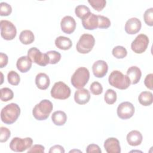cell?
<instances>
[{
  "label": "cell",
  "mask_w": 153,
  "mask_h": 153,
  "mask_svg": "<svg viewBox=\"0 0 153 153\" xmlns=\"http://www.w3.org/2000/svg\"><path fill=\"white\" fill-rule=\"evenodd\" d=\"M20 114L19 106L11 103L4 107L1 111V119L6 124H12L17 120Z\"/></svg>",
  "instance_id": "cell-1"
},
{
  "label": "cell",
  "mask_w": 153,
  "mask_h": 153,
  "mask_svg": "<svg viewBox=\"0 0 153 153\" xmlns=\"http://www.w3.org/2000/svg\"><path fill=\"white\" fill-rule=\"evenodd\" d=\"M53 108V103L47 99H44L34 106L32 110V115L37 120H45L49 117Z\"/></svg>",
  "instance_id": "cell-2"
},
{
  "label": "cell",
  "mask_w": 153,
  "mask_h": 153,
  "mask_svg": "<svg viewBox=\"0 0 153 153\" xmlns=\"http://www.w3.org/2000/svg\"><path fill=\"white\" fill-rule=\"evenodd\" d=\"M90 78V72L87 68L79 67L78 68L71 78L72 85L76 88H82L88 82Z\"/></svg>",
  "instance_id": "cell-3"
},
{
  "label": "cell",
  "mask_w": 153,
  "mask_h": 153,
  "mask_svg": "<svg viewBox=\"0 0 153 153\" xmlns=\"http://www.w3.org/2000/svg\"><path fill=\"white\" fill-rule=\"evenodd\" d=\"M109 84L118 89H127L130 85V81L127 75L119 71H113L109 76Z\"/></svg>",
  "instance_id": "cell-4"
},
{
  "label": "cell",
  "mask_w": 153,
  "mask_h": 153,
  "mask_svg": "<svg viewBox=\"0 0 153 153\" xmlns=\"http://www.w3.org/2000/svg\"><path fill=\"white\" fill-rule=\"evenodd\" d=\"M95 39L94 36L88 33L82 35L76 45L78 52L81 54H87L91 51L94 45Z\"/></svg>",
  "instance_id": "cell-5"
},
{
  "label": "cell",
  "mask_w": 153,
  "mask_h": 153,
  "mask_svg": "<svg viewBox=\"0 0 153 153\" xmlns=\"http://www.w3.org/2000/svg\"><path fill=\"white\" fill-rule=\"evenodd\" d=\"M71 93V88L62 81H58L54 83L50 91L52 97L60 100H65L69 98Z\"/></svg>",
  "instance_id": "cell-6"
},
{
  "label": "cell",
  "mask_w": 153,
  "mask_h": 153,
  "mask_svg": "<svg viewBox=\"0 0 153 153\" xmlns=\"http://www.w3.org/2000/svg\"><path fill=\"white\" fill-rule=\"evenodd\" d=\"M33 143V140L30 137L20 138L18 137H14L10 143V148L17 152H22L29 149Z\"/></svg>",
  "instance_id": "cell-7"
},
{
  "label": "cell",
  "mask_w": 153,
  "mask_h": 153,
  "mask_svg": "<svg viewBox=\"0 0 153 153\" xmlns=\"http://www.w3.org/2000/svg\"><path fill=\"white\" fill-rule=\"evenodd\" d=\"M1 35L5 40L13 39L17 34V29L14 25L10 21L2 20L0 22Z\"/></svg>",
  "instance_id": "cell-8"
},
{
  "label": "cell",
  "mask_w": 153,
  "mask_h": 153,
  "mask_svg": "<svg viewBox=\"0 0 153 153\" xmlns=\"http://www.w3.org/2000/svg\"><path fill=\"white\" fill-rule=\"evenodd\" d=\"M27 56L32 62L41 66H45L49 63V58L46 53H42L36 47H32L27 51Z\"/></svg>",
  "instance_id": "cell-9"
},
{
  "label": "cell",
  "mask_w": 153,
  "mask_h": 153,
  "mask_svg": "<svg viewBox=\"0 0 153 153\" xmlns=\"http://www.w3.org/2000/svg\"><path fill=\"white\" fill-rule=\"evenodd\" d=\"M149 44L148 37L143 33L137 35L131 44V50L137 54H141L145 51Z\"/></svg>",
  "instance_id": "cell-10"
},
{
  "label": "cell",
  "mask_w": 153,
  "mask_h": 153,
  "mask_svg": "<svg viewBox=\"0 0 153 153\" xmlns=\"http://www.w3.org/2000/svg\"><path fill=\"white\" fill-rule=\"evenodd\" d=\"M118 117L122 120L129 119L133 117L134 113V107L133 105L129 102H124L121 103L117 110Z\"/></svg>",
  "instance_id": "cell-11"
},
{
  "label": "cell",
  "mask_w": 153,
  "mask_h": 153,
  "mask_svg": "<svg viewBox=\"0 0 153 153\" xmlns=\"http://www.w3.org/2000/svg\"><path fill=\"white\" fill-rule=\"evenodd\" d=\"M108 70V66L104 60H99L95 62L92 66V71L94 75L97 78L105 76Z\"/></svg>",
  "instance_id": "cell-12"
},
{
  "label": "cell",
  "mask_w": 153,
  "mask_h": 153,
  "mask_svg": "<svg viewBox=\"0 0 153 153\" xmlns=\"http://www.w3.org/2000/svg\"><path fill=\"white\" fill-rule=\"evenodd\" d=\"M82 24L83 27L87 30H94L97 28L99 25L98 16L90 12L82 19Z\"/></svg>",
  "instance_id": "cell-13"
},
{
  "label": "cell",
  "mask_w": 153,
  "mask_h": 153,
  "mask_svg": "<svg viewBox=\"0 0 153 153\" xmlns=\"http://www.w3.org/2000/svg\"><path fill=\"white\" fill-rule=\"evenodd\" d=\"M60 26L62 30L66 33L71 34L73 33L76 28V22L75 19L70 16H65L60 22Z\"/></svg>",
  "instance_id": "cell-14"
},
{
  "label": "cell",
  "mask_w": 153,
  "mask_h": 153,
  "mask_svg": "<svg viewBox=\"0 0 153 153\" xmlns=\"http://www.w3.org/2000/svg\"><path fill=\"white\" fill-rule=\"evenodd\" d=\"M142 24L139 19L132 17L128 19L125 25V31L130 35H134L139 32L141 29Z\"/></svg>",
  "instance_id": "cell-15"
},
{
  "label": "cell",
  "mask_w": 153,
  "mask_h": 153,
  "mask_svg": "<svg viewBox=\"0 0 153 153\" xmlns=\"http://www.w3.org/2000/svg\"><path fill=\"white\" fill-rule=\"evenodd\" d=\"M104 148L108 153H120L119 140L115 137H109L104 142Z\"/></svg>",
  "instance_id": "cell-16"
},
{
  "label": "cell",
  "mask_w": 153,
  "mask_h": 153,
  "mask_svg": "<svg viewBox=\"0 0 153 153\" xmlns=\"http://www.w3.org/2000/svg\"><path fill=\"white\" fill-rule=\"evenodd\" d=\"M90 99V94L88 90L80 88L76 90L74 94L75 102L79 105H85L87 103Z\"/></svg>",
  "instance_id": "cell-17"
},
{
  "label": "cell",
  "mask_w": 153,
  "mask_h": 153,
  "mask_svg": "<svg viewBox=\"0 0 153 153\" xmlns=\"http://www.w3.org/2000/svg\"><path fill=\"white\" fill-rule=\"evenodd\" d=\"M32 63V62L30 59L27 56H24L18 59L16 62V66L20 72L25 73L30 69Z\"/></svg>",
  "instance_id": "cell-18"
},
{
  "label": "cell",
  "mask_w": 153,
  "mask_h": 153,
  "mask_svg": "<svg viewBox=\"0 0 153 153\" xmlns=\"http://www.w3.org/2000/svg\"><path fill=\"white\" fill-rule=\"evenodd\" d=\"M127 76L130 81V84H136L139 82L142 76V72L137 66H132L127 71Z\"/></svg>",
  "instance_id": "cell-19"
},
{
  "label": "cell",
  "mask_w": 153,
  "mask_h": 153,
  "mask_svg": "<svg viewBox=\"0 0 153 153\" xmlns=\"http://www.w3.org/2000/svg\"><path fill=\"white\" fill-rule=\"evenodd\" d=\"M127 141L128 143L133 146L140 145L142 142V135L141 133L137 130H132L127 135Z\"/></svg>",
  "instance_id": "cell-20"
},
{
  "label": "cell",
  "mask_w": 153,
  "mask_h": 153,
  "mask_svg": "<svg viewBox=\"0 0 153 153\" xmlns=\"http://www.w3.org/2000/svg\"><path fill=\"white\" fill-rule=\"evenodd\" d=\"M35 84L39 89L46 90L50 84V78L46 74L39 73L35 77Z\"/></svg>",
  "instance_id": "cell-21"
},
{
  "label": "cell",
  "mask_w": 153,
  "mask_h": 153,
  "mask_svg": "<svg viewBox=\"0 0 153 153\" xmlns=\"http://www.w3.org/2000/svg\"><path fill=\"white\" fill-rule=\"evenodd\" d=\"M55 45L60 50H67L71 48L72 42L69 38L63 36H60L55 39Z\"/></svg>",
  "instance_id": "cell-22"
},
{
  "label": "cell",
  "mask_w": 153,
  "mask_h": 153,
  "mask_svg": "<svg viewBox=\"0 0 153 153\" xmlns=\"http://www.w3.org/2000/svg\"><path fill=\"white\" fill-rule=\"evenodd\" d=\"M66 114L62 111H55L51 115V120L56 126H61L64 125L66 121Z\"/></svg>",
  "instance_id": "cell-23"
},
{
  "label": "cell",
  "mask_w": 153,
  "mask_h": 153,
  "mask_svg": "<svg viewBox=\"0 0 153 153\" xmlns=\"http://www.w3.org/2000/svg\"><path fill=\"white\" fill-rule=\"evenodd\" d=\"M139 103L145 106L151 105L153 102V95L150 91H144L140 93L138 97Z\"/></svg>",
  "instance_id": "cell-24"
},
{
  "label": "cell",
  "mask_w": 153,
  "mask_h": 153,
  "mask_svg": "<svg viewBox=\"0 0 153 153\" xmlns=\"http://www.w3.org/2000/svg\"><path fill=\"white\" fill-rule=\"evenodd\" d=\"M19 39L20 42L23 44H30L32 43L35 40L34 34L30 30H24L20 32Z\"/></svg>",
  "instance_id": "cell-25"
},
{
  "label": "cell",
  "mask_w": 153,
  "mask_h": 153,
  "mask_svg": "<svg viewBox=\"0 0 153 153\" xmlns=\"http://www.w3.org/2000/svg\"><path fill=\"white\" fill-rule=\"evenodd\" d=\"M117 93L112 89H108L104 95V100L108 105L114 104L117 100Z\"/></svg>",
  "instance_id": "cell-26"
},
{
  "label": "cell",
  "mask_w": 153,
  "mask_h": 153,
  "mask_svg": "<svg viewBox=\"0 0 153 153\" xmlns=\"http://www.w3.org/2000/svg\"><path fill=\"white\" fill-rule=\"evenodd\" d=\"M90 13V10L89 8L84 5H79L76 6L75 9V13L76 16L81 19H82Z\"/></svg>",
  "instance_id": "cell-27"
},
{
  "label": "cell",
  "mask_w": 153,
  "mask_h": 153,
  "mask_svg": "<svg viewBox=\"0 0 153 153\" xmlns=\"http://www.w3.org/2000/svg\"><path fill=\"white\" fill-rule=\"evenodd\" d=\"M112 55L117 59H123L127 56V51L126 48L124 47L118 45L112 49Z\"/></svg>",
  "instance_id": "cell-28"
},
{
  "label": "cell",
  "mask_w": 153,
  "mask_h": 153,
  "mask_svg": "<svg viewBox=\"0 0 153 153\" xmlns=\"http://www.w3.org/2000/svg\"><path fill=\"white\" fill-rule=\"evenodd\" d=\"M1 91V100L2 102H7L11 100L14 97V93L12 90L8 87L2 88Z\"/></svg>",
  "instance_id": "cell-29"
},
{
  "label": "cell",
  "mask_w": 153,
  "mask_h": 153,
  "mask_svg": "<svg viewBox=\"0 0 153 153\" xmlns=\"http://www.w3.org/2000/svg\"><path fill=\"white\" fill-rule=\"evenodd\" d=\"M7 79L11 85H17L20 81V77L16 71H11L8 73Z\"/></svg>",
  "instance_id": "cell-30"
},
{
  "label": "cell",
  "mask_w": 153,
  "mask_h": 153,
  "mask_svg": "<svg viewBox=\"0 0 153 153\" xmlns=\"http://www.w3.org/2000/svg\"><path fill=\"white\" fill-rule=\"evenodd\" d=\"M46 54H47V56L49 58V63L51 64V65L57 63L61 59L60 53L59 52L54 51V50L47 51L46 53Z\"/></svg>",
  "instance_id": "cell-31"
},
{
  "label": "cell",
  "mask_w": 153,
  "mask_h": 153,
  "mask_svg": "<svg viewBox=\"0 0 153 153\" xmlns=\"http://www.w3.org/2000/svg\"><path fill=\"white\" fill-rule=\"evenodd\" d=\"M88 2L96 11H101L106 5L105 0H88Z\"/></svg>",
  "instance_id": "cell-32"
},
{
  "label": "cell",
  "mask_w": 153,
  "mask_h": 153,
  "mask_svg": "<svg viewBox=\"0 0 153 153\" xmlns=\"http://www.w3.org/2000/svg\"><path fill=\"white\" fill-rule=\"evenodd\" d=\"M143 19L145 23L149 26H153V8L147 9L143 14Z\"/></svg>",
  "instance_id": "cell-33"
},
{
  "label": "cell",
  "mask_w": 153,
  "mask_h": 153,
  "mask_svg": "<svg viewBox=\"0 0 153 153\" xmlns=\"http://www.w3.org/2000/svg\"><path fill=\"white\" fill-rule=\"evenodd\" d=\"M12 12V8L8 4L2 2L0 4V15L1 16H8Z\"/></svg>",
  "instance_id": "cell-34"
},
{
  "label": "cell",
  "mask_w": 153,
  "mask_h": 153,
  "mask_svg": "<svg viewBox=\"0 0 153 153\" xmlns=\"http://www.w3.org/2000/svg\"><path fill=\"white\" fill-rule=\"evenodd\" d=\"M90 90L92 94L94 95H99L103 91V87L100 83L97 81H94L91 84Z\"/></svg>",
  "instance_id": "cell-35"
},
{
  "label": "cell",
  "mask_w": 153,
  "mask_h": 153,
  "mask_svg": "<svg viewBox=\"0 0 153 153\" xmlns=\"http://www.w3.org/2000/svg\"><path fill=\"white\" fill-rule=\"evenodd\" d=\"M99 19V25L98 28L100 29H107L111 25V21L110 20L103 16L97 15Z\"/></svg>",
  "instance_id": "cell-36"
},
{
  "label": "cell",
  "mask_w": 153,
  "mask_h": 153,
  "mask_svg": "<svg viewBox=\"0 0 153 153\" xmlns=\"http://www.w3.org/2000/svg\"><path fill=\"white\" fill-rule=\"evenodd\" d=\"M0 142L1 143L7 142L11 136L10 130L5 127H1L0 128Z\"/></svg>",
  "instance_id": "cell-37"
},
{
  "label": "cell",
  "mask_w": 153,
  "mask_h": 153,
  "mask_svg": "<svg viewBox=\"0 0 153 153\" xmlns=\"http://www.w3.org/2000/svg\"><path fill=\"white\" fill-rule=\"evenodd\" d=\"M86 152L87 153H92V152H96V153H101L102 151L100 147L96 144H90L88 145L86 148Z\"/></svg>",
  "instance_id": "cell-38"
},
{
  "label": "cell",
  "mask_w": 153,
  "mask_h": 153,
  "mask_svg": "<svg viewBox=\"0 0 153 153\" xmlns=\"http://www.w3.org/2000/svg\"><path fill=\"white\" fill-rule=\"evenodd\" d=\"M152 78H153V74H149L147 75L145 78L144 81V84L146 88L152 90L153 87V84H152Z\"/></svg>",
  "instance_id": "cell-39"
},
{
  "label": "cell",
  "mask_w": 153,
  "mask_h": 153,
  "mask_svg": "<svg viewBox=\"0 0 153 153\" xmlns=\"http://www.w3.org/2000/svg\"><path fill=\"white\" fill-rule=\"evenodd\" d=\"M45 148L41 145H35L33 146H31L29 149L27 151V153L30 152H44Z\"/></svg>",
  "instance_id": "cell-40"
},
{
  "label": "cell",
  "mask_w": 153,
  "mask_h": 153,
  "mask_svg": "<svg viewBox=\"0 0 153 153\" xmlns=\"http://www.w3.org/2000/svg\"><path fill=\"white\" fill-rule=\"evenodd\" d=\"M50 153H64L65 149L63 147L59 145H56L54 146H53L50 148L49 150Z\"/></svg>",
  "instance_id": "cell-41"
},
{
  "label": "cell",
  "mask_w": 153,
  "mask_h": 153,
  "mask_svg": "<svg viewBox=\"0 0 153 153\" xmlns=\"http://www.w3.org/2000/svg\"><path fill=\"white\" fill-rule=\"evenodd\" d=\"M8 61V58L7 55L4 53H0V68H3L4 67H5L7 65Z\"/></svg>",
  "instance_id": "cell-42"
}]
</instances>
